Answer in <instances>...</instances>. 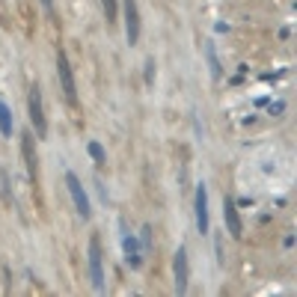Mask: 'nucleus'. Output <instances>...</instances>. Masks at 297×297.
<instances>
[{
	"label": "nucleus",
	"instance_id": "obj_3",
	"mask_svg": "<svg viewBox=\"0 0 297 297\" xmlns=\"http://www.w3.org/2000/svg\"><path fill=\"white\" fill-rule=\"evenodd\" d=\"M89 280L95 292H104V268H101V241L89 238Z\"/></svg>",
	"mask_w": 297,
	"mask_h": 297
},
{
	"label": "nucleus",
	"instance_id": "obj_12",
	"mask_svg": "<svg viewBox=\"0 0 297 297\" xmlns=\"http://www.w3.org/2000/svg\"><path fill=\"white\" fill-rule=\"evenodd\" d=\"M205 54H208V62H211V74H214V80L220 77V59H217V54H214V45L208 42L205 45Z\"/></svg>",
	"mask_w": 297,
	"mask_h": 297
},
{
	"label": "nucleus",
	"instance_id": "obj_11",
	"mask_svg": "<svg viewBox=\"0 0 297 297\" xmlns=\"http://www.w3.org/2000/svg\"><path fill=\"white\" fill-rule=\"evenodd\" d=\"M0 134L3 137H12V110L0 101Z\"/></svg>",
	"mask_w": 297,
	"mask_h": 297
},
{
	"label": "nucleus",
	"instance_id": "obj_7",
	"mask_svg": "<svg viewBox=\"0 0 297 297\" xmlns=\"http://www.w3.org/2000/svg\"><path fill=\"white\" fill-rule=\"evenodd\" d=\"M21 155H24L30 181H39V161H36V149H33V134H21Z\"/></svg>",
	"mask_w": 297,
	"mask_h": 297
},
{
	"label": "nucleus",
	"instance_id": "obj_17",
	"mask_svg": "<svg viewBox=\"0 0 297 297\" xmlns=\"http://www.w3.org/2000/svg\"><path fill=\"white\" fill-rule=\"evenodd\" d=\"M39 3H42V9H45L51 18H54V0H39Z\"/></svg>",
	"mask_w": 297,
	"mask_h": 297
},
{
	"label": "nucleus",
	"instance_id": "obj_15",
	"mask_svg": "<svg viewBox=\"0 0 297 297\" xmlns=\"http://www.w3.org/2000/svg\"><path fill=\"white\" fill-rule=\"evenodd\" d=\"M152 77H155V62L149 59V62H146V83H152Z\"/></svg>",
	"mask_w": 297,
	"mask_h": 297
},
{
	"label": "nucleus",
	"instance_id": "obj_4",
	"mask_svg": "<svg viewBox=\"0 0 297 297\" xmlns=\"http://www.w3.org/2000/svg\"><path fill=\"white\" fill-rule=\"evenodd\" d=\"M65 184H68V193H71V199H74V208H77V214L83 217V220H89V196H86V190H83V184H80V178L74 176V173H65Z\"/></svg>",
	"mask_w": 297,
	"mask_h": 297
},
{
	"label": "nucleus",
	"instance_id": "obj_13",
	"mask_svg": "<svg viewBox=\"0 0 297 297\" xmlns=\"http://www.w3.org/2000/svg\"><path fill=\"white\" fill-rule=\"evenodd\" d=\"M101 6H104V18H107V24H116V18H119L116 0H101Z\"/></svg>",
	"mask_w": 297,
	"mask_h": 297
},
{
	"label": "nucleus",
	"instance_id": "obj_5",
	"mask_svg": "<svg viewBox=\"0 0 297 297\" xmlns=\"http://www.w3.org/2000/svg\"><path fill=\"white\" fill-rule=\"evenodd\" d=\"M125 36H128V45H137L140 42V9H137V0H125Z\"/></svg>",
	"mask_w": 297,
	"mask_h": 297
},
{
	"label": "nucleus",
	"instance_id": "obj_16",
	"mask_svg": "<svg viewBox=\"0 0 297 297\" xmlns=\"http://www.w3.org/2000/svg\"><path fill=\"white\" fill-rule=\"evenodd\" d=\"M149 232H152V229H149V226H146V229H143V247H146V250H149V247H152V235H149Z\"/></svg>",
	"mask_w": 297,
	"mask_h": 297
},
{
	"label": "nucleus",
	"instance_id": "obj_10",
	"mask_svg": "<svg viewBox=\"0 0 297 297\" xmlns=\"http://www.w3.org/2000/svg\"><path fill=\"white\" fill-rule=\"evenodd\" d=\"M122 250H125V262H128L131 268H140V265H143L140 244H137V238H134V235H125V238H122Z\"/></svg>",
	"mask_w": 297,
	"mask_h": 297
},
{
	"label": "nucleus",
	"instance_id": "obj_2",
	"mask_svg": "<svg viewBox=\"0 0 297 297\" xmlns=\"http://www.w3.org/2000/svg\"><path fill=\"white\" fill-rule=\"evenodd\" d=\"M27 110H30V122H33L36 134H39V137H45L48 122H45V107H42V89H39V86H33V89H30V95H27Z\"/></svg>",
	"mask_w": 297,
	"mask_h": 297
},
{
	"label": "nucleus",
	"instance_id": "obj_14",
	"mask_svg": "<svg viewBox=\"0 0 297 297\" xmlns=\"http://www.w3.org/2000/svg\"><path fill=\"white\" fill-rule=\"evenodd\" d=\"M86 149H89V155H92V161H95L98 167H101V164L107 161V155H104V149H101V143H95V140H92V143H89Z\"/></svg>",
	"mask_w": 297,
	"mask_h": 297
},
{
	"label": "nucleus",
	"instance_id": "obj_1",
	"mask_svg": "<svg viewBox=\"0 0 297 297\" xmlns=\"http://www.w3.org/2000/svg\"><path fill=\"white\" fill-rule=\"evenodd\" d=\"M57 77H59V86H62V95L68 104H77V89H74V74H71V65L65 59L62 51H57Z\"/></svg>",
	"mask_w": 297,
	"mask_h": 297
},
{
	"label": "nucleus",
	"instance_id": "obj_6",
	"mask_svg": "<svg viewBox=\"0 0 297 297\" xmlns=\"http://www.w3.org/2000/svg\"><path fill=\"white\" fill-rule=\"evenodd\" d=\"M173 271H176V292H178V295H184V292H187V274H190V268H187V250H184V247H178V250H176Z\"/></svg>",
	"mask_w": 297,
	"mask_h": 297
},
{
	"label": "nucleus",
	"instance_id": "obj_9",
	"mask_svg": "<svg viewBox=\"0 0 297 297\" xmlns=\"http://www.w3.org/2000/svg\"><path fill=\"white\" fill-rule=\"evenodd\" d=\"M223 217H226L229 235H232V238H241V235H244V229H241V217H238V208H235V202H232L229 196L223 199Z\"/></svg>",
	"mask_w": 297,
	"mask_h": 297
},
{
	"label": "nucleus",
	"instance_id": "obj_8",
	"mask_svg": "<svg viewBox=\"0 0 297 297\" xmlns=\"http://www.w3.org/2000/svg\"><path fill=\"white\" fill-rule=\"evenodd\" d=\"M196 229L202 235L208 232V190H205V184L196 187Z\"/></svg>",
	"mask_w": 297,
	"mask_h": 297
}]
</instances>
